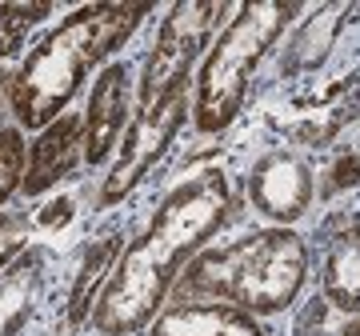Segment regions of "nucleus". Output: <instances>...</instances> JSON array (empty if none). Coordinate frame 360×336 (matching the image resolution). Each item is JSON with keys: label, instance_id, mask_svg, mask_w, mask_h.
<instances>
[{"label": "nucleus", "instance_id": "1", "mask_svg": "<svg viewBox=\"0 0 360 336\" xmlns=\"http://www.w3.org/2000/svg\"><path fill=\"white\" fill-rule=\"evenodd\" d=\"M232 212V188L220 168H205L176 184L160 200L153 224L120 252L101 304L92 312L96 332L129 336L160 312V300L176 285L180 264L196 257V248L217 233Z\"/></svg>", "mask_w": 360, "mask_h": 336}, {"label": "nucleus", "instance_id": "5", "mask_svg": "<svg viewBox=\"0 0 360 336\" xmlns=\"http://www.w3.org/2000/svg\"><path fill=\"white\" fill-rule=\"evenodd\" d=\"M229 13V4L220 0H184L172 4L165 16V25L156 32V44L148 52V65L141 77V104L153 108L168 89H176L180 80H188L196 52L208 44L212 28L220 25V16Z\"/></svg>", "mask_w": 360, "mask_h": 336}, {"label": "nucleus", "instance_id": "2", "mask_svg": "<svg viewBox=\"0 0 360 336\" xmlns=\"http://www.w3.org/2000/svg\"><path fill=\"white\" fill-rule=\"evenodd\" d=\"M148 13L153 4H84L44 40H37V49L25 56L20 72L8 84L20 129H49L56 117H65L84 77L108 52L120 49Z\"/></svg>", "mask_w": 360, "mask_h": 336}, {"label": "nucleus", "instance_id": "6", "mask_svg": "<svg viewBox=\"0 0 360 336\" xmlns=\"http://www.w3.org/2000/svg\"><path fill=\"white\" fill-rule=\"evenodd\" d=\"M184 117H188V80H180L176 89H168L153 108H144L141 117L129 124L124 144H120V153H116V164H112V172H108V181H104V188H101V208L124 200V196L141 184L144 172L168 153V144H172V136L180 132Z\"/></svg>", "mask_w": 360, "mask_h": 336}, {"label": "nucleus", "instance_id": "15", "mask_svg": "<svg viewBox=\"0 0 360 336\" xmlns=\"http://www.w3.org/2000/svg\"><path fill=\"white\" fill-rule=\"evenodd\" d=\"M356 184H360V153L356 148H345V153L333 160V168L324 172L321 196L324 200H333L336 193H348V188H356Z\"/></svg>", "mask_w": 360, "mask_h": 336}, {"label": "nucleus", "instance_id": "9", "mask_svg": "<svg viewBox=\"0 0 360 336\" xmlns=\"http://www.w3.org/2000/svg\"><path fill=\"white\" fill-rule=\"evenodd\" d=\"M84 160V117H56L49 129H40L37 144L28 148V164H25V181L20 193L40 196L49 193L52 184H60L72 168Z\"/></svg>", "mask_w": 360, "mask_h": 336}, {"label": "nucleus", "instance_id": "13", "mask_svg": "<svg viewBox=\"0 0 360 336\" xmlns=\"http://www.w3.org/2000/svg\"><path fill=\"white\" fill-rule=\"evenodd\" d=\"M25 164H28V148L20 141V124L0 129V205L13 196V188L25 181Z\"/></svg>", "mask_w": 360, "mask_h": 336}, {"label": "nucleus", "instance_id": "3", "mask_svg": "<svg viewBox=\"0 0 360 336\" xmlns=\"http://www.w3.org/2000/svg\"><path fill=\"white\" fill-rule=\"evenodd\" d=\"M309 276V248L292 228H260L196 252L176 276V304L220 300L245 312H284Z\"/></svg>", "mask_w": 360, "mask_h": 336}, {"label": "nucleus", "instance_id": "17", "mask_svg": "<svg viewBox=\"0 0 360 336\" xmlns=\"http://www.w3.org/2000/svg\"><path fill=\"white\" fill-rule=\"evenodd\" d=\"M340 336H360V316H352V321L340 328Z\"/></svg>", "mask_w": 360, "mask_h": 336}, {"label": "nucleus", "instance_id": "10", "mask_svg": "<svg viewBox=\"0 0 360 336\" xmlns=\"http://www.w3.org/2000/svg\"><path fill=\"white\" fill-rule=\"evenodd\" d=\"M129 120V65H104L84 108V160L104 164Z\"/></svg>", "mask_w": 360, "mask_h": 336}, {"label": "nucleus", "instance_id": "7", "mask_svg": "<svg viewBox=\"0 0 360 336\" xmlns=\"http://www.w3.org/2000/svg\"><path fill=\"white\" fill-rule=\"evenodd\" d=\"M316 196V172L309 156L296 148H272L248 168V200L260 217L276 224H292L309 212Z\"/></svg>", "mask_w": 360, "mask_h": 336}, {"label": "nucleus", "instance_id": "14", "mask_svg": "<svg viewBox=\"0 0 360 336\" xmlns=\"http://www.w3.org/2000/svg\"><path fill=\"white\" fill-rule=\"evenodd\" d=\"M52 4H0V60L20 44V37L28 32L32 20L49 16Z\"/></svg>", "mask_w": 360, "mask_h": 336}, {"label": "nucleus", "instance_id": "8", "mask_svg": "<svg viewBox=\"0 0 360 336\" xmlns=\"http://www.w3.org/2000/svg\"><path fill=\"white\" fill-rule=\"evenodd\" d=\"M316 269H321V297L340 312L360 316V205L328 212L312 236Z\"/></svg>", "mask_w": 360, "mask_h": 336}, {"label": "nucleus", "instance_id": "11", "mask_svg": "<svg viewBox=\"0 0 360 336\" xmlns=\"http://www.w3.org/2000/svg\"><path fill=\"white\" fill-rule=\"evenodd\" d=\"M148 336H264L252 312L220 304V300H188L172 304L153 321Z\"/></svg>", "mask_w": 360, "mask_h": 336}, {"label": "nucleus", "instance_id": "16", "mask_svg": "<svg viewBox=\"0 0 360 336\" xmlns=\"http://www.w3.org/2000/svg\"><path fill=\"white\" fill-rule=\"evenodd\" d=\"M324 321H328V300L312 297L309 304H304V312H300V321H296V332L300 336H321Z\"/></svg>", "mask_w": 360, "mask_h": 336}, {"label": "nucleus", "instance_id": "12", "mask_svg": "<svg viewBox=\"0 0 360 336\" xmlns=\"http://www.w3.org/2000/svg\"><path fill=\"white\" fill-rule=\"evenodd\" d=\"M120 252H124V236L120 233H104L101 240L84 252V264H80L77 280H72V288H68V312L65 316H68L72 328H80L84 316L92 312V297L104 292V285H108V276H112Z\"/></svg>", "mask_w": 360, "mask_h": 336}, {"label": "nucleus", "instance_id": "4", "mask_svg": "<svg viewBox=\"0 0 360 336\" xmlns=\"http://www.w3.org/2000/svg\"><path fill=\"white\" fill-rule=\"evenodd\" d=\"M292 16H300V4L292 0H252L236 8V20L220 32L196 80L193 120L200 132H224L240 117L264 52L281 40Z\"/></svg>", "mask_w": 360, "mask_h": 336}, {"label": "nucleus", "instance_id": "18", "mask_svg": "<svg viewBox=\"0 0 360 336\" xmlns=\"http://www.w3.org/2000/svg\"><path fill=\"white\" fill-rule=\"evenodd\" d=\"M0 248H4V233H0Z\"/></svg>", "mask_w": 360, "mask_h": 336}]
</instances>
